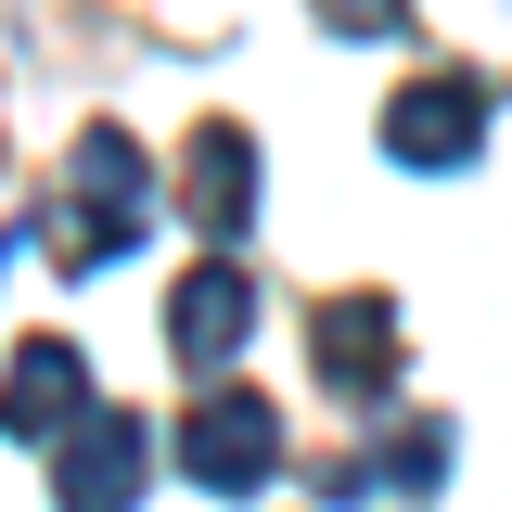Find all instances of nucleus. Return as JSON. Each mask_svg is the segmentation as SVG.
<instances>
[{
    "label": "nucleus",
    "mask_w": 512,
    "mask_h": 512,
    "mask_svg": "<svg viewBox=\"0 0 512 512\" xmlns=\"http://www.w3.org/2000/svg\"><path fill=\"white\" fill-rule=\"evenodd\" d=\"M474 141H487V90H461V77H410L384 103V154L397 167H461Z\"/></svg>",
    "instance_id": "4"
},
{
    "label": "nucleus",
    "mask_w": 512,
    "mask_h": 512,
    "mask_svg": "<svg viewBox=\"0 0 512 512\" xmlns=\"http://www.w3.org/2000/svg\"><path fill=\"white\" fill-rule=\"evenodd\" d=\"M308 346H320V384H333V397H384V384H397V308H384V295H333Z\"/></svg>",
    "instance_id": "6"
},
{
    "label": "nucleus",
    "mask_w": 512,
    "mask_h": 512,
    "mask_svg": "<svg viewBox=\"0 0 512 512\" xmlns=\"http://www.w3.org/2000/svg\"><path fill=\"white\" fill-rule=\"evenodd\" d=\"M141 218H154V167L128 154L116 128H90L77 154H64V205H52V256L64 269H116L141 244Z\"/></svg>",
    "instance_id": "1"
},
{
    "label": "nucleus",
    "mask_w": 512,
    "mask_h": 512,
    "mask_svg": "<svg viewBox=\"0 0 512 512\" xmlns=\"http://www.w3.org/2000/svg\"><path fill=\"white\" fill-rule=\"evenodd\" d=\"M180 205H192V231H205L218 256L244 244V218H256V141H244V128H205V141H192Z\"/></svg>",
    "instance_id": "8"
},
{
    "label": "nucleus",
    "mask_w": 512,
    "mask_h": 512,
    "mask_svg": "<svg viewBox=\"0 0 512 512\" xmlns=\"http://www.w3.org/2000/svg\"><path fill=\"white\" fill-rule=\"evenodd\" d=\"M244 320H256V269L244 256H205V269L180 282V308H167V346H180L192 372H218V359L244 346Z\"/></svg>",
    "instance_id": "5"
},
{
    "label": "nucleus",
    "mask_w": 512,
    "mask_h": 512,
    "mask_svg": "<svg viewBox=\"0 0 512 512\" xmlns=\"http://www.w3.org/2000/svg\"><path fill=\"white\" fill-rule=\"evenodd\" d=\"M77 410H90V359L52 346V333L13 346V372H0V436H64Z\"/></svg>",
    "instance_id": "7"
},
{
    "label": "nucleus",
    "mask_w": 512,
    "mask_h": 512,
    "mask_svg": "<svg viewBox=\"0 0 512 512\" xmlns=\"http://www.w3.org/2000/svg\"><path fill=\"white\" fill-rule=\"evenodd\" d=\"M141 410H77V423H64V448H52V500L64 512H128L141 500V474H154V461H141Z\"/></svg>",
    "instance_id": "3"
},
{
    "label": "nucleus",
    "mask_w": 512,
    "mask_h": 512,
    "mask_svg": "<svg viewBox=\"0 0 512 512\" xmlns=\"http://www.w3.org/2000/svg\"><path fill=\"white\" fill-rule=\"evenodd\" d=\"M180 461H192V487L256 500V487L282 474V410H269V397H244V384H218V397L180 423Z\"/></svg>",
    "instance_id": "2"
},
{
    "label": "nucleus",
    "mask_w": 512,
    "mask_h": 512,
    "mask_svg": "<svg viewBox=\"0 0 512 512\" xmlns=\"http://www.w3.org/2000/svg\"><path fill=\"white\" fill-rule=\"evenodd\" d=\"M397 13H410V0H320V26H333V39H384Z\"/></svg>",
    "instance_id": "9"
}]
</instances>
